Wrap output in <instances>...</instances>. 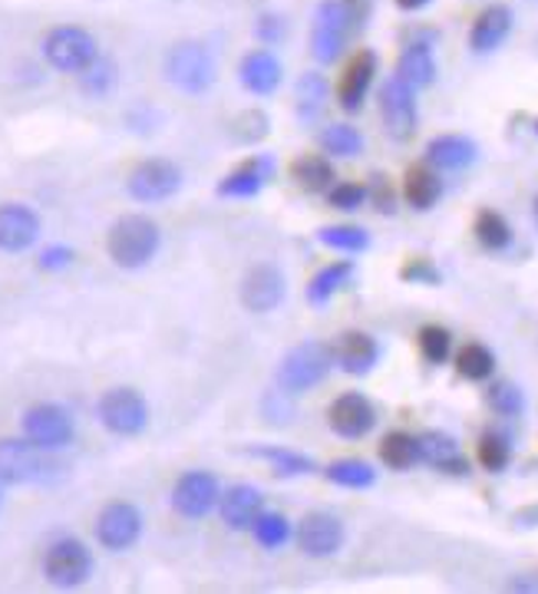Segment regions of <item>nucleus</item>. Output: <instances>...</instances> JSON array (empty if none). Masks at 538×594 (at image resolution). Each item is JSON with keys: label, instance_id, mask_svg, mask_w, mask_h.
I'll return each mask as SVG.
<instances>
[{"label": "nucleus", "instance_id": "3", "mask_svg": "<svg viewBox=\"0 0 538 594\" xmlns=\"http://www.w3.org/2000/svg\"><path fill=\"white\" fill-rule=\"evenodd\" d=\"M357 27V3L354 0H320L310 30V53L317 63L330 66L344 56L347 40Z\"/></svg>", "mask_w": 538, "mask_h": 594}, {"label": "nucleus", "instance_id": "48", "mask_svg": "<svg viewBox=\"0 0 538 594\" xmlns=\"http://www.w3.org/2000/svg\"><path fill=\"white\" fill-rule=\"evenodd\" d=\"M433 0H397V7L400 10H407V13H416V10H423V7H430Z\"/></svg>", "mask_w": 538, "mask_h": 594}, {"label": "nucleus", "instance_id": "25", "mask_svg": "<svg viewBox=\"0 0 538 594\" xmlns=\"http://www.w3.org/2000/svg\"><path fill=\"white\" fill-rule=\"evenodd\" d=\"M271 169H274V163H271L268 156H259V159L245 163L242 169H235L232 176H225V179L219 183V196L222 198H255L259 192H262V189H265Z\"/></svg>", "mask_w": 538, "mask_h": 594}, {"label": "nucleus", "instance_id": "14", "mask_svg": "<svg viewBox=\"0 0 538 594\" xmlns=\"http://www.w3.org/2000/svg\"><path fill=\"white\" fill-rule=\"evenodd\" d=\"M297 549L307 559H330L344 549V522L330 512H307L297 525Z\"/></svg>", "mask_w": 538, "mask_h": 594}, {"label": "nucleus", "instance_id": "6", "mask_svg": "<svg viewBox=\"0 0 538 594\" xmlns=\"http://www.w3.org/2000/svg\"><path fill=\"white\" fill-rule=\"evenodd\" d=\"M96 416L113 436H139L149 426V403L133 387H113L99 396Z\"/></svg>", "mask_w": 538, "mask_h": 594}, {"label": "nucleus", "instance_id": "4", "mask_svg": "<svg viewBox=\"0 0 538 594\" xmlns=\"http://www.w3.org/2000/svg\"><path fill=\"white\" fill-rule=\"evenodd\" d=\"M330 367H334V347H327L320 341H307V344H297L294 351L284 354L274 381L284 394L297 396L304 390H314L317 384H324Z\"/></svg>", "mask_w": 538, "mask_h": 594}, {"label": "nucleus", "instance_id": "32", "mask_svg": "<svg viewBox=\"0 0 538 594\" xmlns=\"http://www.w3.org/2000/svg\"><path fill=\"white\" fill-rule=\"evenodd\" d=\"M380 459H383L390 469H397V472L416 466V462H420V442H416V436H410V433H403V429L387 433L383 442H380Z\"/></svg>", "mask_w": 538, "mask_h": 594}, {"label": "nucleus", "instance_id": "13", "mask_svg": "<svg viewBox=\"0 0 538 594\" xmlns=\"http://www.w3.org/2000/svg\"><path fill=\"white\" fill-rule=\"evenodd\" d=\"M380 116L393 139H410L416 133L420 113H416V90L403 83L400 76H390L380 90Z\"/></svg>", "mask_w": 538, "mask_h": 594}, {"label": "nucleus", "instance_id": "23", "mask_svg": "<svg viewBox=\"0 0 538 594\" xmlns=\"http://www.w3.org/2000/svg\"><path fill=\"white\" fill-rule=\"evenodd\" d=\"M377 361H380V344H377L370 334L354 331V334H344V337L334 344V364H337L344 374H354V377L370 374V371L377 367Z\"/></svg>", "mask_w": 538, "mask_h": 594}, {"label": "nucleus", "instance_id": "41", "mask_svg": "<svg viewBox=\"0 0 538 594\" xmlns=\"http://www.w3.org/2000/svg\"><path fill=\"white\" fill-rule=\"evenodd\" d=\"M509 456H513V449H509V442L499 433H486L479 439V462H483V469L503 472L509 466Z\"/></svg>", "mask_w": 538, "mask_h": 594}, {"label": "nucleus", "instance_id": "17", "mask_svg": "<svg viewBox=\"0 0 538 594\" xmlns=\"http://www.w3.org/2000/svg\"><path fill=\"white\" fill-rule=\"evenodd\" d=\"M284 301V274L274 264H255L242 281V304L252 314H271Z\"/></svg>", "mask_w": 538, "mask_h": 594}, {"label": "nucleus", "instance_id": "16", "mask_svg": "<svg viewBox=\"0 0 538 594\" xmlns=\"http://www.w3.org/2000/svg\"><path fill=\"white\" fill-rule=\"evenodd\" d=\"M327 423L344 439H360L377 426V409L363 394L337 396L327 409Z\"/></svg>", "mask_w": 538, "mask_h": 594}, {"label": "nucleus", "instance_id": "15", "mask_svg": "<svg viewBox=\"0 0 538 594\" xmlns=\"http://www.w3.org/2000/svg\"><path fill=\"white\" fill-rule=\"evenodd\" d=\"M40 215L23 201H3L0 205V251L20 254L36 244L40 238Z\"/></svg>", "mask_w": 538, "mask_h": 594}, {"label": "nucleus", "instance_id": "11", "mask_svg": "<svg viewBox=\"0 0 538 594\" xmlns=\"http://www.w3.org/2000/svg\"><path fill=\"white\" fill-rule=\"evenodd\" d=\"M182 189V169L169 159H146L139 163L129 179H126V192L136 198L139 205H156L166 201Z\"/></svg>", "mask_w": 538, "mask_h": 594}, {"label": "nucleus", "instance_id": "27", "mask_svg": "<svg viewBox=\"0 0 538 594\" xmlns=\"http://www.w3.org/2000/svg\"><path fill=\"white\" fill-rule=\"evenodd\" d=\"M294 103H297V116H300V123H314V119H320V113H324L327 103H330V83L324 80V73H304V76L297 80Z\"/></svg>", "mask_w": 538, "mask_h": 594}, {"label": "nucleus", "instance_id": "31", "mask_svg": "<svg viewBox=\"0 0 538 594\" xmlns=\"http://www.w3.org/2000/svg\"><path fill=\"white\" fill-rule=\"evenodd\" d=\"M249 456L265 459L277 476H287V479H294V476H310V472L317 469L310 456L294 452V449H284V446H252Z\"/></svg>", "mask_w": 538, "mask_h": 594}, {"label": "nucleus", "instance_id": "40", "mask_svg": "<svg viewBox=\"0 0 538 594\" xmlns=\"http://www.w3.org/2000/svg\"><path fill=\"white\" fill-rule=\"evenodd\" d=\"M416 341H420V351H423V357H426L430 364H443V361L450 357V351H453V337H450V331L440 327V324H426Z\"/></svg>", "mask_w": 538, "mask_h": 594}, {"label": "nucleus", "instance_id": "51", "mask_svg": "<svg viewBox=\"0 0 538 594\" xmlns=\"http://www.w3.org/2000/svg\"><path fill=\"white\" fill-rule=\"evenodd\" d=\"M0 506H3V482H0Z\"/></svg>", "mask_w": 538, "mask_h": 594}, {"label": "nucleus", "instance_id": "10", "mask_svg": "<svg viewBox=\"0 0 538 594\" xmlns=\"http://www.w3.org/2000/svg\"><path fill=\"white\" fill-rule=\"evenodd\" d=\"M219 502H222V486L209 469L182 472L172 489V509L182 519H205L219 509Z\"/></svg>", "mask_w": 538, "mask_h": 594}, {"label": "nucleus", "instance_id": "43", "mask_svg": "<svg viewBox=\"0 0 538 594\" xmlns=\"http://www.w3.org/2000/svg\"><path fill=\"white\" fill-rule=\"evenodd\" d=\"M367 198H370V189L363 183H340V186H330V192H327L330 208H337V211H360V205Z\"/></svg>", "mask_w": 538, "mask_h": 594}, {"label": "nucleus", "instance_id": "42", "mask_svg": "<svg viewBox=\"0 0 538 594\" xmlns=\"http://www.w3.org/2000/svg\"><path fill=\"white\" fill-rule=\"evenodd\" d=\"M489 406H493L499 416H519V413L526 409V396H523V390H519L516 384L503 381V384H496V387L489 390Z\"/></svg>", "mask_w": 538, "mask_h": 594}, {"label": "nucleus", "instance_id": "44", "mask_svg": "<svg viewBox=\"0 0 538 594\" xmlns=\"http://www.w3.org/2000/svg\"><path fill=\"white\" fill-rule=\"evenodd\" d=\"M73 248H66V244H50V248H43L40 251V258H36V268L40 271H66L70 264H73Z\"/></svg>", "mask_w": 538, "mask_h": 594}, {"label": "nucleus", "instance_id": "22", "mask_svg": "<svg viewBox=\"0 0 538 594\" xmlns=\"http://www.w3.org/2000/svg\"><path fill=\"white\" fill-rule=\"evenodd\" d=\"M281 76H284L281 60L271 50H252L239 63V80L252 96H271L281 86Z\"/></svg>", "mask_w": 538, "mask_h": 594}, {"label": "nucleus", "instance_id": "24", "mask_svg": "<svg viewBox=\"0 0 538 594\" xmlns=\"http://www.w3.org/2000/svg\"><path fill=\"white\" fill-rule=\"evenodd\" d=\"M479 149L473 139L466 136H436L430 146H426V159L430 166L436 169H446V173H460V169H470L476 163Z\"/></svg>", "mask_w": 538, "mask_h": 594}, {"label": "nucleus", "instance_id": "36", "mask_svg": "<svg viewBox=\"0 0 538 594\" xmlns=\"http://www.w3.org/2000/svg\"><path fill=\"white\" fill-rule=\"evenodd\" d=\"M116 76H119V70H116V63L109 60V56H96L83 73H80V90L86 93V96H96V100H103V96H109V90L116 86Z\"/></svg>", "mask_w": 538, "mask_h": 594}, {"label": "nucleus", "instance_id": "5", "mask_svg": "<svg viewBox=\"0 0 538 594\" xmlns=\"http://www.w3.org/2000/svg\"><path fill=\"white\" fill-rule=\"evenodd\" d=\"M43 60L50 63V70L56 73H70V76H80L96 56H99V43L89 30L76 27V23H60L53 27L43 43Z\"/></svg>", "mask_w": 538, "mask_h": 594}, {"label": "nucleus", "instance_id": "37", "mask_svg": "<svg viewBox=\"0 0 538 594\" xmlns=\"http://www.w3.org/2000/svg\"><path fill=\"white\" fill-rule=\"evenodd\" d=\"M320 146L327 156H337V159H354L360 149H363V136L350 126V123H334L320 133Z\"/></svg>", "mask_w": 538, "mask_h": 594}, {"label": "nucleus", "instance_id": "38", "mask_svg": "<svg viewBox=\"0 0 538 594\" xmlns=\"http://www.w3.org/2000/svg\"><path fill=\"white\" fill-rule=\"evenodd\" d=\"M317 241L334 248V251H347V254H357L370 244V235L363 228H354V225H334V228H320L317 231Z\"/></svg>", "mask_w": 538, "mask_h": 594}, {"label": "nucleus", "instance_id": "7", "mask_svg": "<svg viewBox=\"0 0 538 594\" xmlns=\"http://www.w3.org/2000/svg\"><path fill=\"white\" fill-rule=\"evenodd\" d=\"M23 436L30 442H36L40 449L56 452V449H66L73 442L76 426H73V416L63 406H56V403H33L23 413Z\"/></svg>", "mask_w": 538, "mask_h": 594}, {"label": "nucleus", "instance_id": "47", "mask_svg": "<svg viewBox=\"0 0 538 594\" xmlns=\"http://www.w3.org/2000/svg\"><path fill=\"white\" fill-rule=\"evenodd\" d=\"M370 198L377 201L380 211H393V192H390V186H383L380 179H377V186L370 189Z\"/></svg>", "mask_w": 538, "mask_h": 594}, {"label": "nucleus", "instance_id": "28", "mask_svg": "<svg viewBox=\"0 0 538 594\" xmlns=\"http://www.w3.org/2000/svg\"><path fill=\"white\" fill-rule=\"evenodd\" d=\"M291 179L304 192H310V196L330 192V186H334V166H330L327 156H297L291 163Z\"/></svg>", "mask_w": 538, "mask_h": 594}, {"label": "nucleus", "instance_id": "46", "mask_svg": "<svg viewBox=\"0 0 538 594\" xmlns=\"http://www.w3.org/2000/svg\"><path fill=\"white\" fill-rule=\"evenodd\" d=\"M255 33H259L265 43H274V40H281V37H284V20H281L277 13H265V17H259Z\"/></svg>", "mask_w": 538, "mask_h": 594}, {"label": "nucleus", "instance_id": "33", "mask_svg": "<svg viewBox=\"0 0 538 594\" xmlns=\"http://www.w3.org/2000/svg\"><path fill=\"white\" fill-rule=\"evenodd\" d=\"M324 476H327L334 486H340V489H370V486L377 482L373 466L363 462V459H337V462L327 466Z\"/></svg>", "mask_w": 538, "mask_h": 594}, {"label": "nucleus", "instance_id": "26", "mask_svg": "<svg viewBox=\"0 0 538 594\" xmlns=\"http://www.w3.org/2000/svg\"><path fill=\"white\" fill-rule=\"evenodd\" d=\"M397 76L413 90H426L436 80V56L426 43H410L397 60Z\"/></svg>", "mask_w": 538, "mask_h": 594}, {"label": "nucleus", "instance_id": "19", "mask_svg": "<svg viewBox=\"0 0 538 594\" xmlns=\"http://www.w3.org/2000/svg\"><path fill=\"white\" fill-rule=\"evenodd\" d=\"M373 76H377V56L370 50H360L347 63V70L337 83V103H340L344 113H357L363 106V100L373 86Z\"/></svg>", "mask_w": 538, "mask_h": 594}, {"label": "nucleus", "instance_id": "18", "mask_svg": "<svg viewBox=\"0 0 538 594\" xmlns=\"http://www.w3.org/2000/svg\"><path fill=\"white\" fill-rule=\"evenodd\" d=\"M219 512H222V522L232 532H249L259 522V515L265 512V496H262V489H255L249 482H239V486L222 492Z\"/></svg>", "mask_w": 538, "mask_h": 594}, {"label": "nucleus", "instance_id": "21", "mask_svg": "<svg viewBox=\"0 0 538 594\" xmlns=\"http://www.w3.org/2000/svg\"><path fill=\"white\" fill-rule=\"evenodd\" d=\"M416 442H420V462H426V466H433L440 472H453V476L470 472V466L463 459V449H460V442L450 433L426 429V433L416 436Z\"/></svg>", "mask_w": 538, "mask_h": 594}, {"label": "nucleus", "instance_id": "30", "mask_svg": "<svg viewBox=\"0 0 538 594\" xmlns=\"http://www.w3.org/2000/svg\"><path fill=\"white\" fill-rule=\"evenodd\" d=\"M440 196H443V183H440V176H436L433 169L413 166V169L407 173V179H403V198H407L416 211L433 208V205L440 201Z\"/></svg>", "mask_w": 538, "mask_h": 594}, {"label": "nucleus", "instance_id": "20", "mask_svg": "<svg viewBox=\"0 0 538 594\" xmlns=\"http://www.w3.org/2000/svg\"><path fill=\"white\" fill-rule=\"evenodd\" d=\"M513 23H516V17H513V10H509L506 3H493V7H486V10L473 20L470 46H473L476 53H493V50H499V46L509 40Z\"/></svg>", "mask_w": 538, "mask_h": 594}, {"label": "nucleus", "instance_id": "8", "mask_svg": "<svg viewBox=\"0 0 538 594\" xmlns=\"http://www.w3.org/2000/svg\"><path fill=\"white\" fill-rule=\"evenodd\" d=\"M93 572V555L80 539H60L43 555V575L53 588H80Z\"/></svg>", "mask_w": 538, "mask_h": 594}, {"label": "nucleus", "instance_id": "50", "mask_svg": "<svg viewBox=\"0 0 538 594\" xmlns=\"http://www.w3.org/2000/svg\"><path fill=\"white\" fill-rule=\"evenodd\" d=\"M532 215H536V225H538V196H536V205H532Z\"/></svg>", "mask_w": 538, "mask_h": 594}, {"label": "nucleus", "instance_id": "1", "mask_svg": "<svg viewBox=\"0 0 538 594\" xmlns=\"http://www.w3.org/2000/svg\"><path fill=\"white\" fill-rule=\"evenodd\" d=\"M162 244V231L149 215H123L109 235H106V251L116 268L123 271H139L146 268Z\"/></svg>", "mask_w": 538, "mask_h": 594}, {"label": "nucleus", "instance_id": "34", "mask_svg": "<svg viewBox=\"0 0 538 594\" xmlns=\"http://www.w3.org/2000/svg\"><path fill=\"white\" fill-rule=\"evenodd\" d=\"M473 231H476V241H479L483 248H489V251H506V248L513 244V228H509V221H506L499 211H493V208L479 211Z\"/></svg>", "mask_w": 538, "mask_h": 594}, {"label": "nucleus", "instance_id": "12", "mask_svg": "<svg viewBox=\"0 0 538 594\" xmlns=\"http://www.w3.org/2000/svg\"><path fill=\"white\" fill-rule=\"evenodd\" d=\"M93 532L106 552H129L143 535V512L133 502H109L96 515Z\"/></svg>", "mask_w": 538, "mask_h": 594}, {"label": "nucleus", "instance_id": "39", "mask_svg": "<svg viewBox=\"0 0 538 594\" xmlns=\"http://www.w3.org/2000/svg\"><path fill=\"white\" fill-rule=\"evenodd\" d=\"M252 532H255V542L262 545V549H281L287 539H291V522L281 515V512H262L259 515V522L252 525Z\"/></svg>", "mask_w": 538, "mask_h": 594}, {"label": "nucleus", "instance_id": "9", "mask_svg": "<svg viewBox=\"0 0 538 594\" xmlns=\"http://www.w3.org/2000/svg\"><path fill=\"white\" fill-rule=\"evenodd\" d=\"M46 449L23 439H0V482L3 486H30L40 482L50 472Z\"/></svg>", "mask_w": 538, "mask_h": 594}, {"label": "nucleus", "instance_id": "45", "mask_svg": "<svg viewBox=\"0 0 538 594\" xmlns=\"http://www.w3.org/2000/svg\"><path fill=\"white\" fill-rule=\"evenodd\" d=\"M403 281H413V284H440V271L433 268V261L413 258V261L403 264Z\"/></svg>", "mask_w": 538, "mask_h": 594}, {"label": "nucleus", "instance_id": "2", "mask_svg": "<svg viewBox=\"0 0 538 594\" xmlns=\"http://www.w3.org/2000/svg\"><path fill=\"white\" fill-rule=\"evenodd\" d=\"M162 73H166V83L176 86L179 93L202 96L215 86L219 63H215V53L202 40H179L169 46Z\"/></svg>", "mask_w": 538, "mask_h": 594}, {"label": "nucleus", "instance_id": "35", "mask_svg": "<svg viewBox=\"0 0 538 594\" xmlns=\"http://www.w3.org/2000/svg\"><path fill=\"white\" fill-rule=\"evenodd\" d=\"M456 371H460V377H466L473 384H483V381L493 377L496 357H493V351L486 344H466L460 351V357H456Z\"/></svg>", "mask_w": 538, "mask_h": 594}, {"label": "nucleus", "instance_id": "49", "mask_svg": "<svg viewBox=\"0 0 538 594\" xmlns=\"http://www.w3.org/2000/svg\"><path fill=\"white\" fill-rule=\"evenodd\" d=\"M516 592H538V585H529V582H513Z\"/></svg>", "mask_w": 538, "mask_h": 594}, {"label": "nucleus", "instance_id": "29", "mask_svg": "<svg viewBox=\"0 0 538 594\" xmlns=\"http://www.w3.org/2000/svg\"><path fill=\"white\" fill-rule=\"evenodd\" d=\"M350 278H354V264H350V261H334V264L320 268V271L310 278V284H307V301H310L314 308H324L337 291H344V288L350 284Z\"/></svg>", "mask_w": 538, "mask_h": 594}]
</instances>
